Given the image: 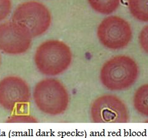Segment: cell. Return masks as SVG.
Listing matches in <instances>:
<instances>
[{
  "mask_svg": "<svg viewBox=\"0 0 148 138\" xmlns=\"http://www.w3.org/2000/svg\"><path fill=\"white\" fill-rule=\"evenodd\" d=\"M7 122L10 123H34L37 122V120L34 117L22 114H15L7 120Z\"/></svg>",
  "mask_w": 148,
  "mask_h": 138,
  "instance_id": "7c38bea8",
  "label": "cell"
},
{
  "mask_svg": "<svg viewBox=\"0 0 148 138\" xmlns=\"http://www.w3.org/2000/svg\"><path fill=\"white\" fill-rule=\"evenodd\" d=\"M32 36L25 27L14 22L0 25V50L9 54H20L29 50Z\"/></svg>",
  "mask_w": 148,
  "mask_h": 138,
  "instance_id": "ba28073f",
  "label": "cell"
},
{
  "mask_svg": "<svg viewBox=\"0 0 148 138\" xmlns=\"http://www.w3.org/2000/svg\"><path fill=\"white\" fill-rule=\"evenodd\" d=\"M29 84L22 78L9 76L0 81V105L7 111L22 114L30 101Z\"/></svg>",
  "mask_w": 148,
  "mask_h": 138,
  "instance_id": "5b68a950",
  "label": "cell"
},
{
  "mask_svg": "<svg viewBox=\"0 0 148 138\" xmlns=\"http://www.w3.org/2000/svg\"><path fill=\"white\" fill-rule=\"evenodd\" d=\"M90 6L95 12L103 15H109L117 10L121 0H88Z\"/></svg>",
  "mask_w": 148,
  "mask_h": 138,
  "instance_id": "8fae6325",
  "label": "cell"
},
{
  "mask_svg": "<svg viewBox=\"0 0 148 138\" xmlns=\"http://www.w3.org/2000/svg\"><path fill=\"white\" fill-rule=\"evenodd\" d=\"M91 117L95 123H125L129 121L127 108L124 102L110 95H103L93 102Z\"/></svg>",
  "mask_w": 148,
  "mask_h": 138,
  "instance_id": "52a82bcc",
  "label": "cell"
},
{
  "mask_svg": "<svg viewBox=\"0 0 148 138\" xmlns=\"http://www.w3.org/2000/svg\"><path fill=\"white\" fill-rule=\"evenodd\" d=\"M134 106L140 114L148 117V84L139 87L136 91Z\"/></svg>",
  "mask_w": 148,
  "mask_h": 138,
  "instance_id": "9c48e42d",
  "label": "cell"
},
{
  "mask_svg": "<svg viewBox=\"0 0 148 138\" xmlns=\"http://www.w3.org/2000/svg\"><path fill=\"white\" fill-rule=\"evenodd\" d=\"M130 24L117 16H110L102 21L97 29V36L105 47L117 50L124 48L132 38Z\"/></svg>",
  "mask_w": 148,
  "mask_h": 138,
  "instance_id": "8992f818",
  "label": "cell"
},
{
  "mask_svg": "<svg viewBox=\"0 0 148 138\" xmlns=\"http://www.w3.org/2000/svg\"><path fill=\"white\" fill-rule=\"evenodd\" d=\"M12 21L25 27L32 37L44 34L51 23L49 9L41 3L30 1L20 4L15 9Z\"/></svg>",
  "mask_w": 148,
  "mask_h": 138,
  "instance_id": "277c9868",
  "label": "cell"
},
{
  "mask_svg": "<svg viewBox=\"0 0 148 138\" xmlns=\"http://www.w3.org/2000/svg\"><path fill=\"white\" fill-rule=\"evenodd\" d=\"M129 8L137 20L148 22V0H128Z\"/></svg>",
  "mask_w": 148,
  "mask_h": 138,
  "instance_id": "30bf717a",
  "label": "cell"
},
{
  "mask_svg": "<svg viewBox=\"0 0 148 138\" xmlns=\"http://www.w3.org/2000/svg\"><path fill=\"white\" fill-rule=\"evenodd\" d=\"M139 41L140 47L148 54V25L144 27L140 32Z\"/></svg>",
  "mask_w": 148,
  "mask_h": 138,
  "instance_id": "5bb4252c",
  "label": "cell"
},
{
  "mask_svg": "<svg viewBox=\"0 0 148 138\" xmlns=\"http://www.w3.org/2000/svg\"><path fill=\"white\" fill-rule=\"evenodd\" d=\"M138 76L139 68L134 60L127 56H117L104 64L100 77L107 89L121 91L131 87Z\"/></svg>",
  "mask_w": 148,
  "mask_h": 138,
  "instance_id": "7a4b0ae2",
  "label": "cell"
},
{
  "mask_svg": "<svg viewBox=\"0 0 148 138\" xmlns=\"http://www.w3.org/2000/svg\"><path fill=\"white\" fill-rule=\"evenodd\" d=\"M0 60H1V59H0Z\"/></svg>",
  "mask_w": 148,
  "mask_h": 138,
  "instance_id": "9a60e30c",
  "label": "cell"
},
{
  "mask_svg": "<svg viewBox=\"0 0 148 138\" xmlns=\"http://www.w3.org/2000/svg\"><path fill=\"white\" fill-rule=\"evenodd\" d=\"M34 61L43 75L57 76L68 69L72 61V54L69 46L63 42L49 40L38 46Z\"/></svg>",
  "mask_w": 148,
  "mask_h": 138,
  "instance_id": "6da1fadb",
  "label": "cell"
},
{
  "mask_svg": "<svg viewBox=\"0 0 148 138\" xmlns=\"http://www.w3.org/2000/svg\"><path fill=\"white\" fill-rule=\"evenodd\" d=\"M33 97L37 108L50 115L64 113L69 103V95L65 87L58 80L47 78L35 86Z\"/></svg>",
  "mask_w": 148,
  "mask_h": 138,
  "instance_id": "3957f363",
  "label": "cell"
},
{
  "mask_svg": "<svg viewBox=\"0 0 148 138\" xmlns=\"http://www.w3.org/2000/svg\"><path fill=\"white\" fill-rule=\"evenodd\" d=\"M12 10L11 0H0V22L8 16Z\"/></svg>",
  "mask_w": 148,
  "mask_h": 138,
  "instance_id": "4fadbf2b",
  "label": "cell"
}]
</instances>
